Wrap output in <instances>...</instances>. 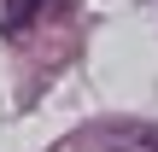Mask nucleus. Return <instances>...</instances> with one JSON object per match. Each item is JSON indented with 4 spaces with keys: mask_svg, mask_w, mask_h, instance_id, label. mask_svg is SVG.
<instances>
[{
    "mask_svg": "<svg viewBox=\"0 0 158 152\" xmlns=\"http://www.w3.org/2000/svg\"><path fill=\"white\" fill-rule=\"evenodd\" d=\"M106 146L111 152H158V129L152 123H117V129H106Z\"/></svg>",
    "mask_w": 158,
    "mask_h": 152,
    "instance_id": "obj_1",
    "label": "nucleus"
},
{
    "mask_svg": "<svg viewBox=\"0 0 158 152\" xmlns=\"http://www.w3.org/2000/svg\"><path fill=\"white\" fill-rule=\"evenodd\" d=\"M41 6H47V0H18V6L6 12V35H12V29H29V18H35Z\"/></svg>",
    "mask_w": 158,
    "mask_h": 152,
    "instance_id": "obj_2",
    "label": "nucleus"
}]
</instances>
